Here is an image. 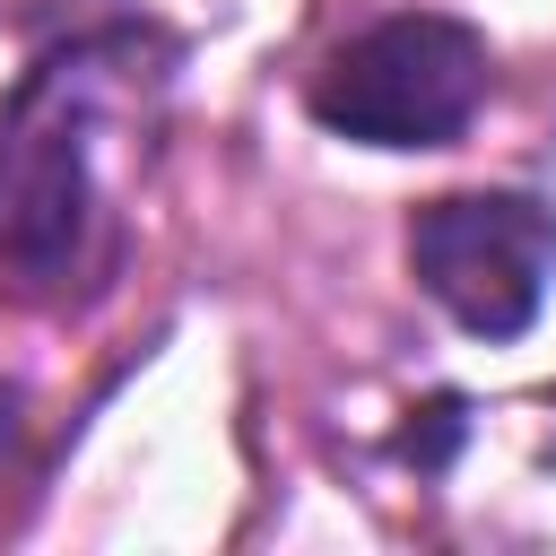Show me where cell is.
I'll use <instances>...</instances> for the list:
<instances>
[{
    "label": "cell",
    "instance_id": "cell-3",
    "mask_svg": "<svg viewBox=\"0 0 556 556\" xmlns=\"http://www.w3.org/2000/svg\"><path fill=\"white\" fill-rule=\"evenodd\" d=\"M96 182H87V122L61 96V70L17 96L0 122V269L17 287H52L87 261Z\"/></svg>",
    "mask_w": 556,
    "mask_h": 556
},
{
    "label": "cell",
    "instance_id": "cell-2",
    "mask_svg": "<svg viewBox=\"0 0 556 556\" xmlns=\"http://www.w3.org/2000/svg\"><path fill=\"white\" fill-rule=\"evenodd\" d=\"M408 278L478 339H521L556 278V208L530 191H443L408 217Z\"/></svg>",
    "mask_w": 556,
    "mask_h": 556
},
{
    "label": "cell",
    "instance_id": "cell-1",
    "mask_svg": "<svg viewBox=\"0 0 556 556\" xmlns=\"http://www.w3.org/2000/svg\"><path fill=\"white\" fill-rule=\"evenodd\" d=\"M486 104V35L443 9H400L348 35L313 78V122L356 148H452Z\"/></svg>",
    "mask_w": 556,
    "mask_h": 556
},
{
    "label": "cell",
    "instance_id": "cell-4",
    "mask_svg": "<svg viewBox=\"0 0 556 556\" xmlns=\"http://www.w3.org/2000/svg\"><path fill=\"white\" fill-rule=\"evenodd\" d=\"M452 443H460V400H434V408H426V426H408V434H400V452H408L417 469H434Z\"/></svg>",
    "mask_w": 556,
    "mask_h": 556
}]
</instances>
